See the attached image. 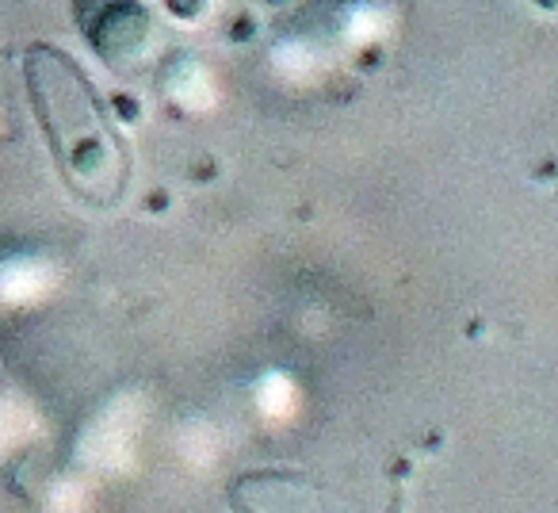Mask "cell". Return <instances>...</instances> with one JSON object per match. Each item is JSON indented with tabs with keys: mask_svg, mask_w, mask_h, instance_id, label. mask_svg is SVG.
<instances>
[{
	"mask_svg": "<svg viewBox=\"0 0 558 513\" xmlns=\"http://www.w3.org/2000/svg\"><path fill=\"white\" fill-rule=\"evenodd\" d=\"M35 116L47 123L50 146L65 180L88 203H116L126 184V150L104 116L93 85L58 50H32L27 58Z\"/></svg>",
	"mask_w": 558,
	"mask_h": 513,
	"instance_id": "obj_1",
	"label": "cell"
}]
</instances>
